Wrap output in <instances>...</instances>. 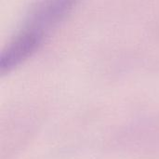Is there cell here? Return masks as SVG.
Wrapping results in <instances>:
<instances>
[{"instance_id":"6da1fadb","label":"cell","mask_w":159,"mask_h":159,"mask_svg":"<svg viewBox=\"0 0 159 159\" xmlns=\"http://www.w3.org/2000/svg\"><path fill=\"white\" fill-rule=\"evenodd\" d=\"M46 36L22 27L7 43L0 56L1 74L9 73L31 58L42 46Z\"/></svg>"},{"instance_id":"7a4b0ae2","label":"cell","mask_w":159,"mask_h":159,"mask_svg":"<svg viewBox=\"0 0 159 159\" xmlns=\"http://www.w3.org/2000/svg\"><path fill=\"white\" fill-rule=\"evenodd\" d=\"M80 0H39L32 8L24 27L47 36L48 32L62 21Z\"/></svg>"}]
</instances>
